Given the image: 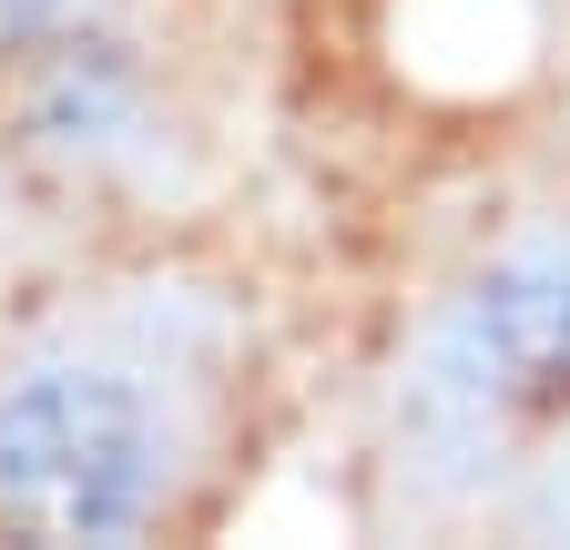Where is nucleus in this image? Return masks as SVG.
<instances>
[{"mask_svg": "<svg viewBox=\"0 0 570 550\" xmlns=\"http://www.w3.org/2000/svg\"><path fill=\"white\" fill-rule=\"evenodd\" d=\"M154 439L112 377H31L0 397V520L31 540H112L142 510Z\"/></svg>", "mask_w": 570, "mask_h": 550, "instance_id": "obj_1", "label": "nucleus"}, {"mask_svg": "<svg viewBox=\"0 0 570 550\" xmlns=\"http://www.w3.org/2000/svg\"><path fill=\"white\" fill-rule=\"evenodd\" d=\"M479 336H499L510 377H560L570 367V296L560 286H499L479 306Z\"/></svg>", "mask_w": 570, "mask_h": 550, "instance_id": "obj_2", "label": "nucleus"}, {"mask_svg": "<svg viewBox=\"0 0 570 550\" xmlns=\"http://www.w3.org/2000/svg\"><path fill=\"white\" fill-rule=\"evenodd\" d=\"M51 21V0H0V51H11V41H31Z\"/></svg>", "mask_w": 570, "mask_h": 550, "instance_id": "obj_3", "label": "nucleus"}]
</instances>
